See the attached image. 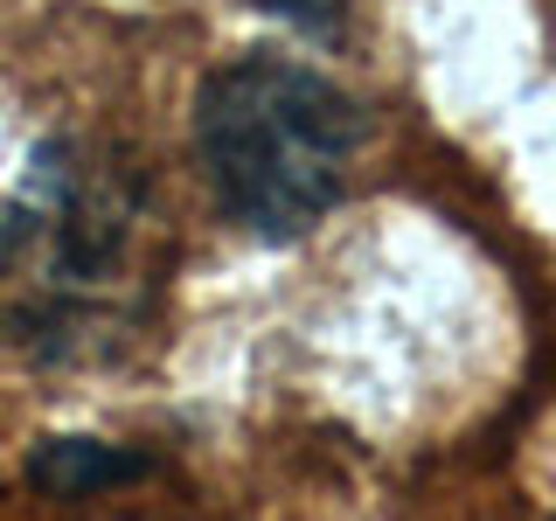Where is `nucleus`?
<instances>
[{
    "instance_id": "nucleus-1",
    "label": "nucleus",
    "mask_w": 556,
    "mask_h": 521,
    "mask_svg": "<svg viewBox=\"0 0 556 521\" xmlns=\"http://www.w3.org/2000/svg\"><path fill=\"white\" fill-rule=\"evenodd\" d=\"M355 139V104L286 56L223 63L195 104L208 188L257 237H300L306 223H320L348 188Z\"/></svg>"
},
{
    "instance_id": "nucleus-2",
    "label": "nucleus",
    "mask_w": 556,
    "mask_h": 521,
    "mask_svg": "<svg viewBox=\"0 0 556 521\" xmlns=\"http://www.w3.org/2000/svg\"><path fill=\"white\" fill-rule=\"evenodd\" d=\"M139 473H147V459H132V452H118V445H98V439H49L28 459V480L42 486V494H56V500L104 494V486L139 480Z\"/></svg>"
},
{
    "instance_id": "nucleus-3",
    "label": "nucleus",
    "mask_w": 556,
    "mask_h": 521,
    "mask_svg": "<svg viewBox=\"0 0 556 521\" xmlns=\"http://www.w3.org/2000/svg\"><path fill=\"white\" fill-rule=\"evenodd\" d=\"M251 8H265V14H278V22H292V28H334L348 0H251Z\"/></svg>"
}]
</instances>
